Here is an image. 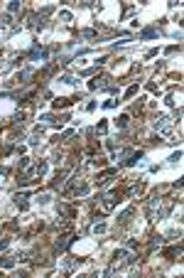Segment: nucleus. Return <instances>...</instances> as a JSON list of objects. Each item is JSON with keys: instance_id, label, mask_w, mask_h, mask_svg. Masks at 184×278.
<instances>
[{"instance_id": "1", "label": "nucleus", "mask_w": 184, "mask_h": 278, "mask_svg": "<svg viewBox=\"0 0 184 278\" xmlns=\"http://www.w3.org/2000/svg\"><path fill=\"white\" fill-rule=\"evenodd\" d=\"M140 37H142V40H147V37H157V30L155 27H147V30L140 32Z\"/></svg>"}, {"instance_id": "2", "label": "nucleus", "mask_w": 184, "mask_h": 278, "mask_svg": "<svg viewBox=\"0 0 184 278\" xmlns=\"http://www.w3.org/2000/svg\"><path fill=\"white\" fill-rule=\"evenodd\" d=\"M69 103H71L69 99H57V101H54V106H57V108H59V106L64 108V106H69Z\"/></svg>"}, {"instance_id": "3", "label": "nucleus", "mask_w": 184, "mask_h": 278, "mask_svg": "<svg viewBox=\"0 0 184 278\" xmlns=\"http://www.w3.org/2000/svg\"><path fill=\"white\" fill-rule=\"evenodd\" d=\"M125 126H128V116H120L118 118V128H125Z\"/></svg>"}]
</instances>
